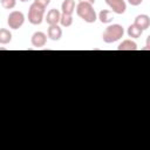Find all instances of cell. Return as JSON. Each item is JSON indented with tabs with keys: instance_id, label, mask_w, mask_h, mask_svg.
Returning <instances> with one entry per match:
<instances>
[{
	"instance_id": "1",
	"label": "cell",
	"mask_w": 150,
	"mask_h": 150,
	"mask_svg": "<svg viewBox=\"0 0 150 150\" xmlns=\"http://www.w3.org/2000/svg\"><path fill=\"white\" fill-rule=\"evenodd\" d=\"M123 35H124L123 26L120 23H112V25H109L104 29L102 34V40L105 43H112V42L118 41L121 38H123Z\"/></svg>"
},
{
	"instance_id": "2",
	"label": "cell",
	"mask_w": 150,
	"mask_h": 150,
	"mask_svg": "<svg viewBox=\"0 0 150 150\" xmlns=\"http://www.w3.org/2000/svg\"><path fill=\"white\" fill-rule=\"evenodd\" d=\"M76 14L84 22L93 23L97 20V14L93 7V5L88 2H79L76 6Z\"/></svg>"
},
{
	"instance_id": "3",
	"label": "cell",
	"mask_w": 150,
	"mask_h": 150,
	"mask_svg": "<svg viewBox=\"0 0 150 150\" xmlns=\"http://www.w3.org/2000/svg\"><path fill=\"white\" fill-rule=\"evenodd\" d=\"M45 9L46 8H43V7L39 6L38 4L33 2L29 6V9H28V21H29V23H32L34 26L40 25L43 21Z\"/></svg>"
},
{
	"instance_id": "4",
	"label": "cell",
	"mask_w": 150,
	"mask_h": 150,
	"mask_svg": "<svg viewBox=\"0 0 150 150\" xmlns=\"http://www.w3.org/2000/svg\"><path fill=\"white\" fill-rule=\"evenodd\" d=\"M25 23V15L20 11H13L7 18V25L12 29H19Z\"/></svg>"
},
{
	"instance_id": "5",
	"label": "cell",
	"mask_w": 150,
	"mask_h": 150,
	"mask_svg": "<svg viewBox=\"0 0 150 150\" xmlns=\"http://www.w3.org/2000/svg\"><path fill=\"white\" fill-rule=\"evenodd\" d=\"M105 4L110 7L111 12L116 14H123L127 9V4L124 0H105Z\"/></svg>"
},
{
	"instance_id": "6",
	"label": "cell",
	"mask_w": 150,
	"mask_h": 150,
	"mask_svg": "<svg viewBox=\"0 0 150 150\" xmlns=\"http://www.w3.org/2000/svg\"><path fill=\"white\" fill-rule=\"evenodd\" d=\"M30 42L33 47L41 48L47 43V34H45L43 32H35L30 38Z\"/></svg>"
},
{
	"instance_id": "7",
	"label": "cell",
	"mask_w": 150,
	"mask_h": 150,
	"mask_svg": "<svg viewBox=\"0 0 150 150\" xmlns=\"http://www.w3.org/2000/svg\"><path fill=\"white\" fill-rule=\"evenodd\" d=\"M134 25H136L138 28H141L143 32L146 30L150 27V18L146 14H139L135 18Z\"/></svg>"
},
{
	"instance_id": "8",
	"label": "cell",
	"mask_w": 150,
	"mask_h": 150,
	"mask_svg": "<svg viewBox=\"0 0 150 150\" xmlns=\"http://www.w3.org/2000/svg\"><path fill=\"white\" fill-rule=\"evenodd\" d=\"M47 36L52 41H57L62 36V29L59 25H50L47 29Z\"/></svg>"
},
{
	"instance_id": "9",
	"label": "cell",
	"mask_w": 150,
	"mask_h": 150,
	"mask_svg": "<svg viewBox=\"0 0 150 150\" xmlns=\"http://www.w3.org/2000/svg\"><path fill=\"white\" fill-rule=\"evenodd\" d=\"M60 16H61V13H60V11L59 9H56V8H52L48 13H47V15H46V22L50 26V25H57L59 22H60Z\"/></svg>"
},
{
	"instance_id": "10",
	"label": "cell",
	"mask_w": 150,
	"mask_h": 150,
	"mask_svg": "<svg viewBox=\"0 0 150 150\" xmlns=\"http://www.w3.org/2000/svg\"><path fill=\"white\" fill-rule=\"evenodd\" d=\"M137 49H138L137 43L129 39L123 40L117 47V50H137Z\"/></svg>"
},
{
	"instance_id": "11",
	"label": "cell",
	"mask_w": 150,
	"mask_h": 150,
	"mask_svg": "<svg viewBox=\"0 0 150 150\" xmlns=\"http://www.w3.org/2000/svg\"><path fill=\"white\" fill-rule=\"evenodd\" d=\"M61 9L63 14H73L75 11V1L74 0H64L61 5Z\"/></svg>"
},
{
	"instance_id": "12",
	"label": "cell",
	"mask_w": 150,
	"mask_h": 150,
	"mask_svg": "<svg viewBox=\"0 0 150 150\" xmlns=\"http://www.w3.org/2000/svg\"><path fill=\"white\" fill-rule=\"evenodd\" d=\"M98 19L102 23H110L114 19L112 16V12L109 11V9H102L100 13H98Z\"/></svg>"
},
{
	"instance_id": "13",
	"label": "cell",
	"mask_w": 150,
	"mask_h": 150,
	"mask_svg": "<svg viewBox=\"0 0 150 150\" xmlns=\"http://www.w3.org/2000/svg\"><path fill=\"white\" fill-rule=\"evenodd\" d=\"M127 33H128V35H129V38H132V39H138V38H141V35L143 34V30L141 29V28H138L136 25H130L129 27H128V29H127Z\"/></svg>"
},
{
	"instance_id": "14",
	"label": "cell",
	"mask_w": 150,
	"mask_h": 150,
	"mask_svg": "<svg viewBox=\"0 0 150 150\" xmlns=\"http://www.w3.org/2000/svg\"><path fill=\"white\" fill-rule=\"evenodd\" d=\"M12 41V33L7 28H0V43L7 45Z\"/></svg>"
},
{
	"instance_id": "15",
	"label": "cell",
	"mask_w": 150,
	"mask_h": 150,
	"mask_svg": "<svg viewBox=\"0 0 150 150\" xmlns=\"http://www.w3.org/2000/svg\"><path fill=\"white\" fill-rule=\"evenodd\" d=\"M60 23L62 27H69L73 23V16L70 14H61L60 16Z\"/></svg>"
},
{
	"instance_id": "16",
	"label": "cell",
	"mask_w": 150,
	"mask_h": 150,
	"mask_svg": "<svg viewBox=\"0 0 150 150\" xmlns=\"http://www.w3.org/2000/svg\"><path fill=\"white\" fill-rule=\"evenodd\" d=\"M0 2L5 9H12L16 5V0H0Z\"/></svg>"
},
{
	"instance_id": "17",
	"label": "cell",
	"mask_w": 150,
	"mask_h": 150,
	"mask_svg": "<svg viewBox=\"0 0 150 150\" xmlns=\"http://www.w3.org/2000/svg\"><path fill=\"white\" fill-rule=\"evenodd\" d=\"M34 2H35V4H38L39 6H41V7L46 8V7L50 4V0H34Z\"/></svg>"
},
{
	"instance_id": "18",
	"label": "cell",
	"mask_w": 150,
	"mask_h": 150,
	"mask_svg": "<svg viewBox=\"0 0 150 150\" xmlns=\"http://www.w3.org/2000/svg\"><path fill=\"white\" fill-rule=\"evenodd\" d=\"M128 2H129L131 6H139V5L143 2V0H128Z\"/></svg>"
},
{
	"instance_id": "19",
	"label": "cell",
	"mask_w": 150,
	"mask_h": 150,
	"mask_svg": "<svg viewBox=\"0 0 150 150\" xmlns=\"http://www.w3.org/2000/svg\"><path fill=\"white\" fill-rule=\"evenodd\" d=\"M79 2H88L90 5H94L95 4V0H79Z\"/></svg>"
},
{
	"instance_id": "20",
	"label": "cell",
	"mask_w": 150,
	"mask_h": 150,
	"mask_svg": "<svg viewBox=\"0 0 150 150\" xmlns=\"http://www.w3.org/2000/svg\"><path fill=\"white\" fill-rule=\"evenodd\" d=\"M21 2H27V1H29V0H20Z\"/></svg>"
}]
</instances>
